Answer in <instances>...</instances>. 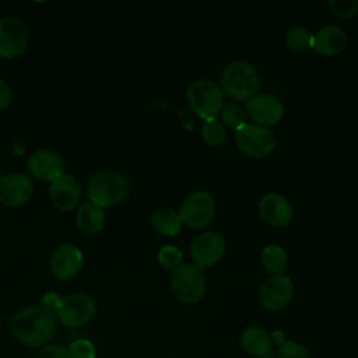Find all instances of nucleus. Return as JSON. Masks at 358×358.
<instances>
[{
	"label": "nucleus",
	"instance_id": "nucleus-11",
	"mask_svg": "<svg viewBox=\"0 0 358 358\" xmlns=\"http://www.w3.org/2000/svg\"><path fill=\"white\" fill-rule=\"evenodd\" d=\"M28 45V29L15 17L0 18V57L14 59L20 56Z\"/></svg>",
	"mask_w": 358,
	"mask_h": 358
},
{
	"label": "nucleus",
	"instance_id": "nucleus-32",
	"mask_svg": "<svg viewBox=\"0 0 358 358\" xmlns=\"http://www.w3.org/2000/svg\"><path fill=\"white\" fill-rule=\"evenodd\" d=\"M11 103V90L4 80L0 78V110L8 108Z\"/></svg>",
	"mask_w": 358,
	"mask_h": 358
},
{
	"label": "nucleus",
	"instance_id": "nucleus-23",
	"mask_svg": "<svg viewBox=\"0 0 358 358\" xmlns=\"http://www.w3.org/2000/svg\"><path fill=\"white\" fill-rule=\"evenodd\" d=\"M221 123L229 129L239 130L246 122V112L238 102H228L224 103L221 112Z\"/></svg>",
	"mask_w": 358,
	"mask_h": 358
},
{
	"label": "nucleus",
	"instance_id": "nucleus-7",
	"mask_svg": "<svg viewBox=\"0 0 358 358\" xmlns=\"http://www.w3.org/2000/svg\"><path fill=\"white\" fill-rule=\"evenodd\" d=\"M96 305L92 296L85 292H73L62 298V303L56 312L60 323L70 329L83 327L92 320Z\"/></svg>",
	"mask_w": 358,
	"mask_h": 358
},
{
	"label": "nucleus",
	"instance_id": "nucleus-27",
	"mask_svg": "<svg viewBox=\"0 0 358 358\" xmlns=\"http://www.w3.org/2000/svg\"><path fill=\"white\" fill-rule=\"evenodd\" d=\"M183 255L182 252L172 245L162 246L158 252V262L166 270H175L182 264Z\"/></svg>",
	"mask_w": 358,
	"mask_h": 358
},
{
	"label": "nucleus",
	"instance_id": "nucleus-31",
	"mask_svg": "<svg viewBox=\"0 0 358 358\" xmlns=\"http://www.w3.org/2000/svg\"><path fill=\"white\" fill-rule=\"evenodd\" d=\"M60 303H62V296L56 292H46L41 298V306H43V308L55 312V313L57 312Z\"/></svg>",
	"mask_w": 358,
	"mask_h": 358
},
{
	"label": "nucleus",
	"instance_id": "nucleus-2",
	"mask_svg": "<svg viewBox=\"0 0 358 358\" xmlns=\"http://www.w3.org/2000/svg\"><path fill=\"white\" fill-rule=\"evenodd\" d=\"M130 192L129 179L119 171H96L87 183V193L91 203L103 207H113L126 200Z\"/></svg>",
	"mask_w": 358,
	"mask_h": 358
},
{
	"label": "nucleus",
	"instance_id": "nucleus-33",
	"mask_svg": "<svg viewBox=\"0 0 358 358\" xmlns=\"http://www.w3.org/2000/svg\"><path fill=\"white\" fill-rule=\"evenodd\" d=\"M263 358H274V355H271V357H263Z\"/></svg>",
	"mask_w": 358,
	"mask_h": 358
},
{
	"label": "nucleus",
	"instance_id": "nucleus-8",
	"mask_svg": "<svg viewBox=\"0 0 358 358\" xmlns=\"http://www.w3.org/2000/svg\"><path fill=\"white\" fill-rule=\"evenodd\" d=\"M235 143L243 154L253 158H263L274 151L277 140L270 129L255 123H245L236 130Z\"/></svg>",
	"mask_w": 358,
	"mask_h": 358
},
{
	"label": "nucleus",
	"instance_id": "nucleus-25",
	"mask_svg": "<svg viewBox=\"0 0 358 358\" xmlns=\"http://www.w3.org/2000/svg\"><path fill=\"white\" fill-rule=\"evenodd\" d=\"M285 43L295 52H303L310 48L312 34L303 27H292L285 34Z\"/></svg>",
	"mask_w": 358,
	"mask_h": 358
},
{
	"label": "nucleus",
	"instance_id": "nucleus-26",
	"mask_svg": "<svg viewBox=\"0 0 358 358\" xmlns=\"http://www.w3.org/2000/svg\"><path fill=\"white\" fill-rule=\"evenodd\" d=\"M274 358H309V350L299 341L288 340L278 345Z\"/></svg>",
	"mask_w": 358,
	"mask_h": 358
},
{
	"label": "nucleus",
	"instance_id": "nucleus-1",
	"mask_svg": "<svg viewBox=\"0 0 358 358\" xmlns=\"http://www.w3.org/2000/svg\"><path fill=\"white\" fill-rule=\"evenodd\" d=\"M10 331L24 345L43 347L55 336L56 313L41 305L20 309L10 320Z\"/></svg>",
	"mask_w": 358,
	"mask_h": 358
},
{
	"label": "nucleus",
	"instance_id": "nucleus-14",
	"mask_svg": "<svg viewBox=\"0 0 358 358\" xmlns=\"http://www.w3.org/2000/svg\"><path fill=\"white\" fill-rule=\"evenodd\" d=\"M83 267V253L71 243L59 245L50 256V271L60 281L74 278Z\"/></svg>",
	"mask_w": 358,
	"mask_h": 358
},
{
	"label": "nucleus",
	"instance_id": "nucleus-10",
	"mask_svg": "<svg viewBox=\"0 0 358 358\" xmlns=\"http://www.w3.org/2000/svg\"><path fill=\"white\" fill-rule=\"evenodd\" d=\"M225 253L224 238L214 231H207L197 235L190 245V256L193 264L204 270L217 264Z\"/></svg>",
	"mask_w": 358,
	"mask_h": 358
},
{
	"label": "nucleus",
	"instance_id": "nucleus-16",
	"mask_svg": "<svg viewBox=\"0 0 358 358\" xmlns=\"http://www.w3.org/2000/svg\"><path fill=\"white\" fill-rule=\"evenodd\" d=\"M259 214L264 222L280 228L289 224L292 218V206L285 196L267 193L259 201Z\"/></svg>",
	"mask_w": 358,
	"mask_h": 358
},
{
	"label": "nucleus",
	"instance_id": "nucleus-4",
	"mask_svg": "<svg viewBox=\"0 0 358 358\" xmlns=\"http://www.w3.org/2000/svg\"><path fill=\"white\" fill-rule=\"evenodd\" d=\"M186 99L193 112L203 120L215 119L224 106L221 87L207 78L192 81L186 90Z\"/></svg>",
	"mask_w": 358,
	"mask_h": 358
},
{
	"label": "nucleus",
	"instance_id": "nucleus-3",
	"mask_svg": "<svg viewBox=\"0 0 358 358\" xmlns=\"http://www.w3.org/2000/svg\"><path fill=\"white\" fill-rule=\"evenodd\" d=\"M221 90L224 95L235 101H249L260 88L257 69L245 60L227 64L221 73Z\"/></svg>",
	"mask_w": 358,
	"mask_h": 358
},
{
	"label": "nucleus",
	"instance_id": "nucleus-17",
	"mask_svg": "<svg viewBox=\"0 0 358 358\" xmlns=\"http://www.w3.org/2000/svg\"><path fill=\"white\" fill-rule=\"evenodd\" d=\"M347 35L338 25H324L312 35L310 48L323 57H331L344 50Z\"/></svg>",
	"mask_w": 358,
	"mask_h": 358
},
{
	"label": "nucleus",
	"instance_id": "nucleus-21",
	"mask_svg": "<svg viewBox=\"0 0 358 358\" xmlns=\"http://www.w3.org/2000/svg\"><path fill=\"white\" fill-rule=\"evenodd\" d=\"M151 227L164 236H175L182 229V221L179 217V213H176L172 208L162 207L152 213L151 215Z\"/></svg>",
	"mask_w": 358,
	"mask_h": 358
},
{
	"label": "nucleus",
	"instance_id": "nucleus-28",
	"mask_svg": "<svg viewBox=\"0 0 358 358\" xmlns=\"http://www.w3.org/2000/svg\"><path fill=\"white\" fill-rule=\"evenodd\" d=\"M69 358H95L96 348L88 338H77L67 347Z\"/></svg>",
	"mask_w": 358,
	"mask_h": 358
},
{
	"label": "nucleus",
	"instance_id": "nucleus-20",
	"mask_svg": "<svg viewBox=\"0 0 358 358\" xmlns=\"http://www.w3.org/2000/svg\"><path fill=\"white\" fill-rule=\"evenodd\" d=\"M76 222L80 231L84 234H98L105 227V213L103 208L94 203H84L78 207L76 213Z\"/></svg>",
	"mask_w": 358,
	"mask_h": 358
},
{
	"label": "nucleus",
	"instance_id": "nucleus-22",
	"mask_svg": "<svg viewBox=\"0 0 358 358\" xmlns=\"http://www.w3.org/2000/svg\"><path fill=\"white\" fill-rule=\"evenodd\" d=\"M287 262V253L280 245H267L262 252V264L273 275L282 274Z\"/></svg>",
	"mask_w": 358,
	"mask_h": 358
},
{
	"label": "nucleus",
	"instance_id": "nucleus-24",
	"mask_svg": "<svg viewBox=\"0 0 358 358\" xmlns=\"http://www.w3.org/2000/svg\"><path fill=\"white\" fill-rule=\"evenodd\" d=\"M200 134H201L203 141L207 145L217 147L225 140L227 131H225V126L221 123V120H218L215 117V119L204 120V123L201 126V130H200Z\"/></svg>",
	"mask_w": 358,
	"mask_h": 358
},
{
	"label": "nucleus",
	"instance_id": "nucleus-18",
	"mask_svg": "<svg viewBox=\"0 0 358 358\" xmlns=\"http://www.w3.org/2000/svg\"><path fill=\"white\" fill-rule=\"evenodd\" d=\"M49 193L50 200L57 210L71 211L81 197V186L74 176L64 173L50 183Z\"/></svg>",
	"mask_w": 358,
	"mask_h": 358
},
{
	"label": "nucleus",
	"instance_id": "nucleus-19",
	"mask_svg": "<svg viewBox=\"0 0 358 358\" xmlns=\"http://www.w3.org/2000/svg\"><path fill=\"white\" fill-rule=\"evenodd\" d=\"M241 347L255 358L271 357L274 355L273 350V336L260 326L246 327L239 337Z\"/></svg>",
	"mask_w": 358,
	"mask_h": 358
},
{
	"label": "nucleus",
	"instance_id": "nucleus-5",
	"mask_svg": "<svg viewBox=\"0 0 358 358\" xmlns=\"http://www.w3.org/2000/svg\"><path fill=\"white\" fill-rule=\"evenodd\" d=\"M206 288L204 271L193 263H182L171 275V291L185 305L200 302L206 294Z\"/></svg>",
	"mask_w": 358,
	"mask_h": 358
},
{
	"label": "nucleus",
	"instance_id": "nucleus-9",
	"mask_svg": "<svg viewBox=\"0 0 358 358\" xmlns=\"http://www.w3.org/2000/svg\"><path fill=\"white\" fill-rule=\"evenodd\" d=\"M294 296V284L288 275L275 274L268 277L259 288L260 305L271 312L287 308Z\"/></svg>",
	"mask_w": 358,
	"mask_h": 358
},
{
	"label": "nucleus",
	"instance_id": "nucleus-30",
	"mask_svg": "<svg viewBox=\"0 0 358 358\" xmlns=\"http://www.w3.org/2000/svg\"><path fill=\"white\" fill-rule=\"evenodd\" d=\"M34 358H69V352L64 345L46 344L38 350Z\"/></svg>",
	"mask_w": 358,
	"mask_h": 358
},
{
	"label": "nucleus",
	"instance_id": "nucleus-6",
	"mask_svg": "<svg viewBox=\"0 0 358 358\" xmlns=\"http://www.w3.org/2000/svg\"><path fill=\"white\" fill-rule=\"evenodd\" d=\"M217 206L211 193L203 189L190 192L182 201L179 217L182 224L189 228H204L215 217Z\"/></svg>",
	"mask_w": 358,
	"mask_h": 358
},
{
	"label": "nucleus",
	"instance_id": "nucleus-12",
	"mask_svg": "<svg viewBox=\"0 0 358 358\" xmlns=\"http://www.w3.org/2000/svg\"><path fill=\"white\" fill-rule=\"evenodd\" d=\"M245 112H248L255 124L268 129L281 122L284 116V105L271 94H259L246 101Z\"/></svg>",
	"mask_w": 358,
	"mask_h": 358
},
{
	"label": "nucleus",
	"instance_id": "nucleus-15",
	"mask_svg": "<svg viewBox=\"0 0 358 358\" xmlns=\"http://www.w3.org/2000/svg\"><path fill=\"white\" fill-rule=\"evenodd\" d=\"M34 194V183L24 173H10L0 178V204L20 207Z\"/></svg>",
	"mask_w": 358,
	"mask_h": 358
},
{
	"label": "nucleus",
	"instance_id": "nucleus-29",
	"mask_svg": "<svg viewBox=\"0 0 358 358\" xmlns=\"http://www.w3.org/2000/svg\"><path fill=\"white\" fill-rule=\"evenodd\" d=\"M330 11L341 18L352 17L358 13V0H329Z\"/></svg>",
	"mask_w": 358,
	"mask_h": 358
},
{
	"label": "nucleus",
	"instance_id": "nucleus-13",
	"mask_svg": "<svg viewBox=\"0 0 358 358\" xmlns=\"http://www.w3.org/2000/svg\"><path fill=\"white\" fill-rule=\"evenodd\" d=\"M27 168L34 178L52 183L64 175V159L53 150H36L28 157Z\"/></svg>",
	"mask_w": 358,
	"mask_h": 358
}]
</instances>
